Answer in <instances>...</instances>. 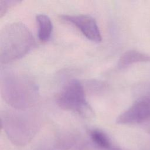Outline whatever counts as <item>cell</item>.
Returning <instances> with one entry per match:
<instances>
[{
  "label": "cell",
  "mask_w": 150,
  "mask_h": 150,
  "mask_svg": "<svg viewBox=\"0 0 150 150\" xmlns=\"http://www.w3.org/2000/svg\"><path fill=\"white\" fill-rule=\"evenodd\" d=\"M1 88L5 101L15 110H30L38 98L36 83L27 76L17 72L2 71Z\"/></svg>",
  "instance_id": "6da1fadb"
},
{
  "label": "cell",
  "mask_w": 150,
  "mask_h": 150,
  "mask_svg": "<svg viewBox=\"0 0 150 150\" xmlns=\"http://www.w3.org/2000/svg\"><path fill=\"white\" fill-rule=\"evenodd\" d=\"M36 46L32 32L24 23L15 22L6 25L0 34L1 64H6L23 57Z\"/></svg>",
  "instance_id": "7a4b0ae2"
},
{
  "label": "cell",
  "mask_w": 150,
  "mask_h": 150,
  "mask_svg": "<svg viewBox=\"0 0 150 150\" xmlns=\"http://www.w3.org/2000/svg\"><path fill=\"white\" fill-rule=\"evenodd\" d=\"M1 119L4 131L9 138L18 145L29 142L40 126L39 116L30 110L6 109L1 112Z\"/></svg>",
  "instance_id": "3957f363"
},
{
  "label": "cell",
  "mask_w": 150,
  "mask_h": 150,
  "mask_svg": "<svg viewBox=\"0 0 150 150\" xmlns=\"http://www.w3.org/2000/svg\"><path fill=\"white\" fill-rule=\"evenodd\" d=\"M56 101L60 108L83 117L93 115V111L86 100L83 86L77 80L73 79L65 84L57 96Z\"/></svg>",
  "instance_id": "277c9868"
},
{
  "label": "cell",
  "mask_w": 150,
  "mask_h": 150,
  "mask_svg": "<svg viewBox=\"0 0 150 150\" xmlns=\"http://www.w3.org/2000/svg\"><path fill=\"white\" fill-rule=\"evenodd\" d=\"M145 86L143 93L117 118L120 124H141L150 121V84Z\"/></svg>",
  "instance_id": "5b68a950"
},
{
  "label": "cell",
  "mask_w": 150,
  "mask_h": 150,
  "mask_svg": "<svg viewBox=\"0 0 150 150\" xmlns=\"http://www.w3.org/2000/svg\"><path fill=\"white\" fill-rule=\"evenodd\" d=\"M60 18L74 25L88 39L95 42L101 41L100 30L92 16L88 15H63Z\"/></svg>",
  "instance_id": "8992f818"
},
{
  "label": "cell",
  "mask_w": 150,
  "mask_h": 150,
  "mask_svg": "<svg viewBox=\"0 0 150 150\" xmlns=\"http://www.w3.org/2000/svg\"><path fill=\"white\" fill-rule=\"evenodd\" d=\"M150 62V55L135 50H129L124 53L118 60L117 67L123 69L137 63Z\"/></svg>",
  "instance_id": "52a82bcc"
},
{
  "label": "cell",
  "mask_w": 150,
  "mask_h": 150,
  "mask_svg": "<svg viewBox=\"0 0 150 150\" xmlns=\"http://www.w3.org/2000/svg\"><path fill=\"white\" fill-rule=\"evenodd\" d=\"M36 19L38 25V38L40 41H47L52 35L53 25L50 18L45 14L36 15Z\"/></svg>",
  "instance_id": "ba28073f"
},
{
  "label": "cell",
  "mask_w": 150,
  "mask_h": 150,
  "mask_svg": "<svg viewBox=\"0 0 150 150\" xmlns=\"http://www.w3.org/2000/svg\"><path fill=\"white\" fill-rule=\"evenodd\" d=\"M90 135L92 141L99 148L105 149L111 148L110 139L103 131L98 129H94L90 131Z\"/></svg>",
  "instance_id": "9c48e42d"
},
{
  "label": "cell",
  "mask_w": 150,
  "mask_h": 150,
  "mask_svg": "<svg viewBox=\"0 0 150 150\" xmlns=\"http://www.w3.org/2000/svg\"><path fill=\"white\" fill-rule=\"evenodd\" d=\"M19 2L18 1H0V17L1 18L9 8Z\"/></svg>",
  "instance_id": "30bf717a"
}]
</instances>
